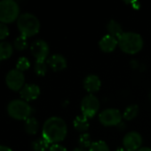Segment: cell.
Segmentation results:
<instances>
[{
	"label": "cell",
	"instance_id": "cb8c5ba5",
	"mask_svg": "<svg viewBox=\"0 0 151 151\" xmlns=\"http://www.w3.org/2000/svg\"><path fill=\"white\" fill-rule=\"evenodd\" d=\"M89 151H110L109 145L104 141H97L93 142L92 146L90 147Z\"/></svg>",
	"mask_w": 151,
	"mask_h": 151
},
{
	"label": "cell",
	"instance_id": "f1b7e54d",
	"mask_svg": "<svg viewBox=\"0 0 151 151\" xmlns=\"http://www.w3.org/2000/svg\"><path fill=\"white\" fill-rule=\"evenodd\" d=\"M137 151H151V149L149 148V147H142L141 149H139Z\"/></svg>",
	"mask_w": 151,
	"mask_h": 151
},
{
	"label": "cell",
	"instance_id": "d6986e66",
	"mask_svg": "<svg viewBox=\"0 0 151 151\" xmlns=\"http://www.w3.org/2000/svg\"><path fill=\"white\" fill-rule=\"evenodd\" d=\"M139 111H140V109L137 104H131L127 106L126 109L125 110L123 113V119H125L127 121L133 120L138 116Z\"/></svg>",
	"mask_w": 151,
	"mask_h": 151
},
{
	"label": "cell",
	"instance_id": "44dd1931",
	"mask_svg": "<svg viewBox=\"0 0 151 151\" xmlns=\"http://www.w3.org/2000/svg\"><path fill=\"white\" fill-rule=\"evenodd\" d=\"M93 142H92V137L88 133H84L82 134L79 138H78V144L79 147L82 149H90Z\"/></svg>",
	"mask_w": 151,
	"mask_h": 151
},
{
	"label": "cell",
	"instance_id": "7c38bea8",
	"mask_svg": "<svg viewBox=\"0 0 151 151\" xmlns=\"http://www.w3.org/2000/svg\"><path fill=\"white\" fill-rule=\"evenodd\" d=\"M83 86L84 88L87 92H89V94H93L100 90L101 87V81L98 75L89 74L84 79Z\"/></svg>",
	"mask_w": 151,
	"mask_h": 151
},
{
	"label": "cell",
	"instance_id": "83f0119b",
	"mask_svg": "<svg viewBox=\"0 0 151 151\" xmlns=\"http://www.w3.org/2000/svg\"><path fill=\"white\" fill-rule=\"evenodd\" d=\"M0 151H12L9 147L7 146H4V145H0Z\"/></svg>",
	"mask_w": 151,
	"mask_h": 151
},
{
	"label": "cell",
	"instance_id": "6da1fadb",
	"mask_svg": "<svg viewBox=\"0 0 151 151\" xmlns=\"http://www.w3.org/2000/svg\"><path fill=\"white\" fill-rule=\"evenodd\" d=\"M42 134V137L50 144H57L62 142L68 134L67 123L60 117H51L44 123Z\"/></svg>",
	"mask_w": 151,
	"mask_h": 151
},
{
	"label": "cell",
	"instance_id": "8992f818",
	"mask_svg": "<svg viewBox=\"0 0 151 151\" xmlns=\"http://www.w3.org/2000/svg\"><path fill=\"white\" fill-rule=\"evenodd\" d=\"M101 107L100 100L93 94H88L81 101L80 109L82 111V115L86 118H93L98 113Z\"/></svg>",
	"mask_w": 151,
	"mask_h": 151
},
{
	"label": "cell",
	"instance_id": "5b68a950",
	"mask_svg": "<svg viewBox=\"0 0 151 151\" xmlns=\"http://www.w3.org/2000/svg\"><path fill=\"white\" fill-rule=\"evenodd\" d=\"M20 14V7L14 0L0 1V22L11 23L18 19Z\"/></svg>",
	"mask_w": 151,
	"mask_h": 151
},
{
	"label": "cell",
	"instance_id": "2e32d148",
	"mask_svg": "<svg viewBox=\"0 0 151 151\" xmlns=\"http://www.w3.org/2000/svg\"><path fill=\"white\" fill-rule=\"evenodd\" d=\"M107 30L109 35L116 38H118L124 33L121 24L115 19H110L109 21V23L107 24Z\"/></svg>",
	"mask_w": 151,
	"mask_h": 151
},
{
	"label": "cell",
	"instance_id": "3957f363",
	"mask_svg": "<svg viewBox=\"0 0 151 151\" xmlns=\"http://www.w3.org/2000/svg\"><path fill=\"white\" fill-rule=\"evenodd\" d=\"M17 27L20 35L26 37H30L39 32L40 21L34 14L24 12L19 16L17 19Z\"/></svg>",
	"mask_w": 151,
	"mask_h": 151
},
{
	"label": "cell",
	"instance_id": "4316f807",
	"mask_svg": "<svg viewBox=\"0 0 151 151\" xmlns=\"http://www.w3.org/2000/svg\"><path fill=\"white\" fill-rule=\"evenodd\" d=\"M49 151H68V150H67V149H66L64 146H62V145H61V144L57 143V144H53V145L49 148Z\"/></svg>",
	"mask_w": 151,
	"mask_h": 151
},
{
	"label": "cell",
	"instance_id": "ffe728a7",
	"mask_svg": "<svg viewBox=\"0 0 151 151\" xmlns=\"http://www.w3.org/2000/svg\"><path fill=\"white\" fill-rule=\"evenodd\" d=\"M49 142L43 137L38 138L36 140H35L32 144V150L34 151H45L47 149H49Z\"/></svg>",
	"mask_w": 151,
	"mask_h": 151
},
{
	"label": "cell",
	"instance_id": "e0dca14e",
	"mask_svg": "<svg viewBox=\"0 0 151 151\" xmlns=\"http://www.w3.org/2000/svg\"><path fill=\"white\" fill-rule=\"evenodd\" d=\"M24 128L27 134H36L39 129V123L36 118L30 117L27 120H25Z\"/></svg>",
	"mask_w": 151,
	"mask_h": 151
},
{
	"label": "cell",
	"instance_id": "ba28073f",
	"mask_svg": "<svg viewBox=\"0 0 151 151\" xmlns=\"http://www.w3.org/2000/svg\"><path fill=\"white\" fill-rule=\"evenodd\" d=\"M24 82H25V76L22 72L15 68L7 73L5 77V83L10 89L13 91L20 90L25 85Z\"/></svg>",
	"mask_w": 151,
	"mask_h": 151
},
{
	"label": "cell",
	"instance_id": "d4e9b609",
	"mask_svg": "<svg viewBox=\"0 0 151 151\" xmlns=\"http://www.w3.org/2000/svg\"><path fill=\"white\" fill-rule=\"evenodd\" d=\"M30 66V62L29 60L25 58V57H21L18 59L17 64H16V69L20 71V72H24L26 70H28Z\"/></svg>",
	"mask_w": 151,
	"mask_h": 151
},
{
	"label": "cell",
	"instance_id": "484cf974",
	"mask_svg": "<svg viewBox=\"0 0 151 151\" xmlns=\"http://www.w3.org/2000/svg\"><path fill=\"white\" fill-rule=\"evenodd\" d=\"M9 35V28L6 24L0 22V40L4 39Z\"/></svg>",
	"mask_w": 151,
	"mask_h": 151
},
{
	"label": "cell",
	"instance_id": "9a60e30c",
	"mask_svg": "<svg viewBox=\"0 0 151 151\" xmlns=\"http://www.w3.org/2000/svg\"><path fill=\"white\" fill-rule=\"evenodd\" d=\"M73 127L77 131L82 134L86 133V131L89 129V127H90L88 118L85 117L84 115L77 116L75 119L73 120Z\"/></svg>",
	"mask_w": 151,
	"mask_h": 151
},
{
	"label": "cell",
	"instance_id": "9c48e42d",
	"mask_svg": "<svg viewBox=\"0 0 151 151\" xmlns=\"http://www.w3.org/2000/svg\"><path fill=\"white\" fill-rule=\"evenodd\" d=\"M143 139L140 133L132 131L127 133L123 139V145L126 151H137L142 148Z\"/></svg>",
	"mask_w": 151,
	"mask_h": 151
},
{
	"label": "cell",
	"instance_id": "4dcf8cb0",
	"mask_svg": "<svg viewBox=\"0 0 151 151\" xmlns=\"http://www.w3.org/2000/svg\"><path fill=\"white\" fill-rule=\"evenodd\" d=\"M115 151H126V150H125V149L124 147H123V148H121V147H120V148H117V149Z\"/></svg>",
	"mask_w": 151,
	"mask_h": 151
},
{
	"label": "cell",
	"instance_id": "4fadbf2b",
	"mask_svg": "<svg viewBox=\"0 0 151 151\" xmlns=\"http://www.w3.org/2000/svg\"><path fill=\"white\" fill-rule=\"evenodd\" d=\"M46 62H47L48 65L55 72L62 71L68 65L66 58L63 55L59 54V53L53 54L51 57H49Z\"/></svg>",
	"mask_w": 151,
	"mask_h": 151
},
{
	"label": "cell",
	"instance_id": "30bf717a",
	"mask_svg": "<svg viewBox=\"0 0 151 151\" xmlns=\"http://www.w3.org/2000/svg\"><path fill=\"white\" fill-rule=\"evenodd\" d=\"M30 51L36 60L44 61L49 54V45L44 40L37 39L31 43Z\"/></svg>",
	"mask_w": 151,
	"mask_h": 151
},
{
	"label": "cell",
	"instance_id": "52a82bcc",
	"mask_svg": "<svg viewBox=\"0 0 151 151\" xmlns=\"http://www.w3.org/2000/svg\"><path fill=\"white\" fill-rule=\"evenodd\" d=\"M123 114L115 108H108L101 111L99 120L104 127H116L122 123Z\"/></svg>",
	"mask_w": 151,
	"mask_h": 151
},
{
	"label": "cell",
	"instance_id": "f546056e",
	"mask_svg": "<svg viewBox=\"0 0 151 151\" xmlns=\"http://www.w3.org/2000/svg\"><path fill=\"white\" fill-rule=\"evenodd\" d=\"M72 151H87V150H85V149H82V148L78 147V148H75V149H74Z\"/></svg>",
	"mask_w": 151,
	"mask_h": 151
},
{
	"label": "cell",
	"instance_id": "7402d4cb",
	"mask_svg": "<svg viewBox=\"0 0 151 151\" xmlns=\"http://www.w3.org/2000/svg\"><path fill=\"white\" fill-rule=\"evenodd\" d=\"M47 68H48V64L47 62L41 61V60H36L35 65H34V71L35 73L39 75V76H44L47 73Z\"/></svg>",
	"mask_w": 151,
	"mask_h": 151
},
{
	"label": "cell",
	"instance_id": "277c9868",
	"mask_svg": "<svg viewBox=\"0 0 151 151\" xmlns=\"http://www.w3.org/2000/svg\"><path fill=\"white\" fill-rule=\"evenodd\" d=\"M7 112L9 116L17 120H27L30 118L32 108L28 102L20 99L11 101L7 105Z\"/></svg>",
	"mask_w": 151,
	"mask_h": 151
},
{
	"label": "cell",
	"instance_id": "ac0fdd59",
	"mask_svg": "<svg viewBox=\"0 0 151 151\" xmlns=\"http://www.w3.org/2000/svg\"><path fill=\"white\" fill-rule=\"evenodd\" d=\"M13 51V47L9 42H0V61L8 59Z\"/></svg>",
	"mask_w": 151,
	"mask_h": 151
},
{
	"label": "cell",
	"instance_id": "5bb4252c",
	"mask_svg": "<svg viewBox=\"0 0 151 151\" xmlns=\"http://www.w3.org/2000/svg\"><path fill=\"white\" fill-rule=\"evenodd\" d=\"M118 46L117 38L107 34L101 37L99 42V47L103 52H112Z\"/></svg>",
	"mask_w": 151,
	"mask_h": 151
},
{
	"label": "cell",
	"instance_id": "7a4b0ae2",
	"mask_svg": "<svg viewBox=\"0 0 151 151\" xmlns=\"http://www.w3.org/2000/svg\"><path fill=\"white\" fill-rule=\"evenodd\" d=\"M118 47L127 54H136L140 52L144 45L142 36L133 31L124 32L118 38Z\"/></svg>",
	"mask_w": 151,
	"mask_h": 151
},
{
	"label": "cell",
	"instance_id": "603a6c76",
	"mask_svg": "<svg viewBox=\"0 0 151 151\" xmlns=\"http://www.w3.org/2000/svg\"><path fill=\"white\" fill-rule=\"evenodd\" d=\"M28 37L20 35H19L13 42V47L18 50H23L28 47Z\"/></svg>",
	"mask_w": 151,
	"mask_h": 151
},
{
	"label": "cell",
	"instance_id": "8fae6325",
	"mask_svg": "<svg viewBox=\"0 0 151 151\" xmlns=\"http://www.w3.org/2000/svg\"><path fill=\"white\" fill-rule=\"evenodd\" d=\"M40 95V88L36 84H25L23 88L20 90V97L26 101H33L36 100Z\"/></svg>",
	"mask_w": 151,
	"mask_h": 151
}]
</instances>
